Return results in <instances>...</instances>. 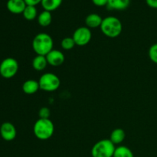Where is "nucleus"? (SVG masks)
I'll list each match as a JSON object with an SVG mask.
<instances>
[{"label": "nucleus", "mask_w": 157, "mask_h": 157, "mask_svg": "<svg viewBox=\"0 0 157 157\" xmlns=\"http://www.w3.org/2000/svg\"><path fill=\"white\" fill-rule=\"evenodd\" d=\"M61 45L64 50L69 51L71 50L76 44H75V42L72 37H66V38L62 39L61 42Z\"/></svg>", "instance_id": "nucleus-20"}, {"label": "nucleus", "mask_w": 157, "mask_h": 157, "mask_svg": "<svg viewBox=\"0 0 157 157\" xmlns=\"http://www.w3.org/2000/svg\"><path fill=\"white\" fill-rule=\"evenodd\" d=\"M63 0H42L41 2L43 9L48 12L55 11L59 7Z\"/></svg>", "instance_id": "nucleus-17"}, {"label": "nucleus", "mask_w": 157, "mask_h": 157, "mask_svg": "<svg viewBox=\"0 0 157 157\" xmlns=\"http://www.w3.org/2000/svg\"><path fill=\"white\" fill-rule=\"evenodd\" d=\"M125 132L124 130L121 128H117L112 131L110 134V140L113 143L114 145H118L121 144L125 139Z\"/></svg>", "instance_id": "nucleus-15"}, {"label": "nucleus", "mask_w": 157, "mask_h": 157, "mask_svg": "<svg viewBox=\"0 0 157 157\" xmlns=\"http://www.w3.org/2000/svg\"><path fill=\"white\" fill-rule=\"evenodd\" d=\"M102 21V17L96 13L89 14L85 18V24L89 29H96L101 27Z\"/></svg>", "instance_id": "nucleus-12"}, {"label": "nucleus", "mask_w": 157, "mask_h": 157, "mask_svg": "<svg viewBox=\"0 0 157 157\" xmlns=\"http://www.w3.org/2000/svg\"><path fill=\"white\" fill-rule=\"evenodd\" d=\"M24 1L27 6H35L38 4H39V3H41L42 0H24Z\"/></svg>", "instance_id": "nucleus-24"}, {"label": "nucleus", "mask_w": 157, "mask_h": 157, "mask_svg": "<svg viewBox=\"0 0 157 157\" xmlns=\"http://www.w3.org/2000/svg\"><path fill=\"white\" fill-rule=\"evenodd\" d=\"M115 149L116 147L110 139L101 140L92 147L91 156L92 157H113Z\"/></svg>", "instance_id": "nucleus-4"}, {"label": "nucleus", "mask_w": 157, "mask_h": 157, "mask_svg": "<svg viewBox=\"0 0 157 157\" xmlns=\"http://www.w3.org/2000/svg\"><path fill=\"white\" fill-rule=\"evenodd\" d=\"M149 57L153 63L157 64V43L150 46L149 49Z\"/></svg>", "instance_id": "nucleus-21"}, {"label": "nucleus", "mask_w": 157, "mask_h": 157, "mask_svg": "<svg viewBox=\"0 0 157 157\" xmlns=\"http://www.w3.org/2000/svg\"><path fill=\"white\" fill-rule=\"evenodd\" d=\"M26 6L24 0H8L6 3L8 10L13 14H22Z\"/></svg>", "instance_id": "nucleus-10"}, {"label": "nucleus", "mask_w": 157, "mask_h": 157, "mask_svg": "<svg viewBox=\"0 0 157 157\" xmlns=\"http://www.w3.org/2000/svg\"><path fill=\"white\" fill-rule=\"evenodd\" d=\"M130 0H108L107 7L111 10H124L130 6Z\"/></svg>", "instance_id": "nucleus-13"}, {"label": "nucleus", "mask_w": 157, "mask_h": 157, "mask_svg": "<svg viewBox=\"0 0 157 157\" xmlns=\"http://www.w3.org/2000/svg\"><path fill=\"white\" fill-rule=\"evenodd\" d=\"M40 89L38 81L33 79H29L25 81L22 84V90L26 94H34Z\"/></svg>", "instance_id": "nucleus-11"}, {"label": "nucleus", "mask_w": 157, "mask_h": 157, "mask_svg": "<svg viewBox=\"0 0 157 157\" xmlns=\"http://www.w3.org/2000/svg\"><path fill=\"white\" fill-rule=\"evenodd\" d=\"M0 135L4 140L12 141L16 137V129L12 123L5 122L0 127Z\"/></svg>", "instance_id": "nucleus-8"}, {"label": "nucleus", "mask_w": 157, "mask_h": 157, "mask_svg": "<svg viewBox=\"0 0 157 157\" xmlns=\"http://www.w3.org/2000/svg\"><path fill=\"white\" fill-rule=\"evenodd\" d=\"M45 57L48 64L53 67L61 66L64 63V59H65L64 54L61 51L56 50V49H53Z\"/></svg>", "instance_id": "nucleus-9"}, {"label": "nucleus", "mask_w": 157, "mask_h": 157, "mask_svg": "<svg viewBox=\"0 0 157 157\" xmlns=\"http://www.w3.org/2000/svg\"><path fill=\"white\" fill-rule=\"evenodd\" d=\"M101 30L105 36L114 38L119 36L123 30L121 20L115 16H107L103 18Z\"/></svg>", "instance_id": "nucleus-2"}, {"label": "nucleus", "mask_w": 157, "mask_h": 157, "mask_svg": "<svg viewBox=\"0 0 157 157\" xmlns=\"http://www.w3.org/2000/svg\"><path fill=\"white\" fill-rule=\"evenodd\" d=\"M40 89L46 92H52L58 90L61 85V81L56 75L53 73H45L38 80Z\"/></svg>", "instance_id": "nucleus-5"}, {"label": "nucleus", "mask_w": 157, "mask_h": 157, "mask_svg": "<svg viewBox=\"0 0 157 157\" xmlns=\"http://www.w3.org/2000/svg\"><path fill=\"white\" fill-rule=\"evenodd\" d=\"M38 115H39V117L42 118V119H49L51 111L48 107H41L39 110V112H38Z\"/></svg>", "instance_id": "nucleus-22"}, {"label": "nucleus", "mask_w": 157, "mask_h": 157, "mask_svg": "<svg viewBox=\"0 0 157 157\" xmlns=\"http://www.w3.org/2000/svg\"><path fill=\"white\" fill-rule=\"evenodd\" d=\"M146 2L150 7L157 9V0H146Z\"/></svg>", "instance_id": "nucleus-25"}, {"label": "nucleus", "mask_w": 157, "mask_h": 157, "mask_svg": "<svg viewBox=\"0 0 157 157\" xmlns=\"http://www.w3.org/2000/svg\"><path fill=\"white\" fill-rule=\"evenodd\" d=\"M74 41L75 44L78 46H84L88 44L92 38L91 31L87 27L78 28L73 34Z\"/></svg>", "instance_id": "nucleus-7"}, {"label": "nucleus", "mask_w": 157, "mask_h": 157, "mask_svg": "<svg viewBox=\"0 0 157 157\" xmlns=\"http://www.w3.org/2000/svg\"><path fill=\"white\" fill-rule=\"evenodd\" d=\"M54 132H55V126L50 119L39 118L34 124V135L38 140H46L50 139L53 136Z\"/></svg>", "instance_id": "nucleus-3"}, {"label": "nucleus", "mask_w": 157, "mask_h": 157, "mask_svg": "<svg viewBox=\"0 0 157 157\" xmlns=\"http://www.w3.org/2000/svg\"><path fill=\"white\" fill-rule=\"evenodd\" d=\"M18 63L15 58H5L0 64V75L2 78L9 79L18 73Z\"/></svg>", "instance_id": "nucleus-6"}, {"label": "nucleus", "mask_w": 157, "mask_h": 157, "mask_svg": "<svg viewBox=\"0 0 157 157\" xmlns=\"http://www.w3.org/2000/svg\"><path fill=\"white\" fill-rule=\"evenodd\" d=\"M48 61L45 56L43 55H36L32 60V67L35 71H41L44 70L48 65Z\"/></svg>", "instance_id": "nucleus-14"}, {"label": "nucleus", "mask_w": 157, "mask_h": 157, "mask_svg": "<svg viewBox=\"0 0 157 157\" xmlns=\"http://www.w3.org/2000/svg\"><path fill=\"white\" fill-rule=\"evenodd\" d=\"M53 39L47 33L38 34L32 41V48L37 55L46 56L51 51L53 50Z\"/></svg>", "instance_id": "nucleus-1"}, {"label": "nucleus", "mask_w": 157, "mask_h": 157, "mask_svg": "<svg viewBox=\"0 0 157 157\" xmlns=\"http://www.w3.org/2000/svg\"><path fill=\"white\" fill-rule=\"evenodd\" d=\"M52 21V15L51 12L44 10L38 15V22L42 27L50 25Z\"/></svg>", "instance_id": "nucleus-16"}, {"label": "nucleus", "mask_w": 157, "mask_h": 157, "mask_svg": "<svg viewBox=\"0 0 157 157\" xmlns=\"http://www.w3.org/2000/svg\"><path fill=\"white\" fill-rule=\"evenodd\" d=\"M92 2L95 6L101 7V6H107L108 0H92Z\"/></svg>", "instance_id": "nucleus-23"}, {"label": "nucleus", "mask_w": 157, "mask_h": 157, "mask_svg": "<svg viewBox=\"0 0 157 157\" xmlns=\"http://www.w3.org/2000/svg\"><path fill=\"white\" fill-rule=\"evenodd\" d=\"M22 15L23 17L26 20H28V21H32L38 15V11H37V9L35 6H26Z\"/></svg>", "instance_id": "nucleus-19"}, {"label": "nucleus", "mask_w": 157, "mask_h": 157, "mask_svg": "<svg viewBox=\"0 0 157 157\" xmlns=\"http://www.w3.org/2000/svg\"><path fill=\"white\" fill-rule=\"evenodd\" d=\"M113 157H134L133 152L126 146L116 147Z\"/></svg>", "instance_id": "nucleus-18"}]
</instances>
